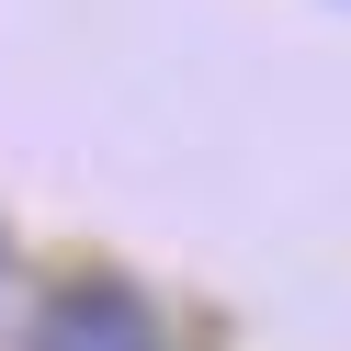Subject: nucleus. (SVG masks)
I'll return each instance as SVG.
<instances>
[{
	"label": "nucleus",
	"instance_id": "obj_1",
	"mask_svg": "<svg viewBox=\"0 0 351 351\" xmlns=\"http://www.w3.org/2000/svg\"><path fill=\"white\" fill-rule=\"evenodd\" d=\"M34 351H170V340H159V317H147L136 283L80 272V283H57L34 306Z\"/></svg>",
	"mask_w": 351,
	"mask_h": 351
},
{
	"label": "nucleus",
	"instance_id": "obj_2",
	"mask_svg": "<svg viewBox=\"0 0 351 351\" xmlns=\"http://www.w3.org/2000/svg\"><path fill=\"white\" fill-rule=\"evenodd\" d=\"M0 272H12V238H0Z\"/></svg>",
	"mask_w": 351,
	"mask_h": 351
}]
</instances>
